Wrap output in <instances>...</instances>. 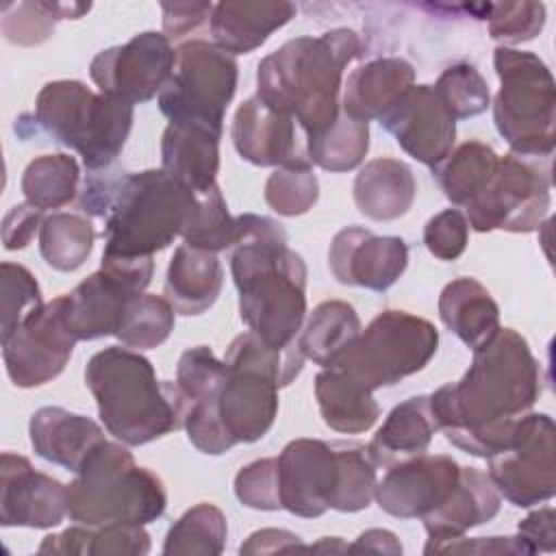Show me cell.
Returning a JSON list of instances; mask_svg holds the SVG:
<instances>
[{"instance_id": "obj_1", "label": "cell", "mask_w": 556, "mask_h": 556, "mask_svg": "<svg viewBox=\"0 0 556 556\" xmlns=\"http://www.w3.org/2000/svg\"><path fill=\"white\" fill-rule=\"evenodd\" d=\"M541 395V365L513 328L473 352L458 382L439 387L430 408L445 439L463 452L489 458L508 445L519 415Z\"/></svg>"}, {"instance_id": "obj_2", "label": "cell", "mask_w": 556, "mask_h": 556, "mask_svg": "<svg viewBox=\"0 0 556 556\" xmlns=\"http://www.w3.org/2000/svg\"><path fill=\"white\" fill-rule=\"evenodd\" d=\"M237 217L230 271L241 319L267 345L282 350L298 341L306 315V265L287 245V232L276 219L254 213Z\"/></svg>"}, {"instance_id": "obj_3", "label": "cell", "mask_w": 556, "mask_h": 556, "mask_svg": "<svg viewBox=\"0 0 556 556\" xmlns=\"http://www.w3.org/2000/svg\"><path fill=\"white\" fill-rule=\"evenodd\" d=\"M80 208L104 217L102 254L141 258L185 235L198 193L163 167L135 174L100 169L85 180Z\"/></svg>"}, {"instance_id": "obj_4", "label": "cell", "mask_w": 556, "mask_h": 556, "mask_svg": "<svg viewBox=\"0 0 556 556\" xmlns=\"http://www.w3.org/2000/svg\"><path fill=\"white\" fill-rule=\"evenodd\" d=\"M358 54L361 39L350 28L291 39L258 63L256 96L315 137L337 122L341 76Z\"/></svg>"}, {"instance_id": "obj_5", "label": "cell", "mask_w": 556, "mask_h": 556, "mask_svg": "<svg viewBox=\"0 0 556 556\" xmlns=\"http://www.w3.org/2000/svg\"><path fill=\"white\" fill-rule=\"evenodd\" d=\"M85 382L104 428L124 445H143L185 428L191 402L176 382L159 380L137 350L111 345L96 352L85 367Z\"/></svg>"}, {"instance_id": "obj_6", "label": "cell", "mask_w": 556, "mask_h": 556, "mask_svg": "<svg viewBox=\"0 0 556 556\" xmlns=\"http://www.w3.org/2000/svg\"><path fill=\"white\" fill-rule=\"evenodd\" d=\"M167 506L163 482L139 467L124 443H98L67 484V515L83 526L156 521Z\"/></svg>"}, {"instance_id": "obj_7", "label": "cell", "mask_w": 556, "mask_h": 556, "mask_svg": "<svg viewBox=\"0 0 556 556\" xmlns=\"http://www.w3.org/2000/svg\"><path fill=\"white\" fill-rule=\"evenodd\" d=\"M33 117L56 143L78 152L89 172H100L124 150L135 111L80 80H52L37 93Z\"/></svg>"}, {"instance_id": "obj_8", "label": "cell", "mask_w": 556, "mask_h": 556, "mask_svg": "<svg viewBox=\"0 0 556 556\" xmlns=\"http://www.w3.org/2000/svg\"><path fill=\"white\" fill-rule=\"evenodd\" d=\"M500 91L493 102L497 132L510 152L528 156L554 154L556 85L549 67L532 52L500 46L493 54Z\"/></svg>"}, {"instance_id": "obj_9", "label": "cell", "mask_w": 556, "mask_h": 556, "mask_svg": "<svg viewBox=\"0 0 556 556\" xmlns=\"http://www.w3.org/2000/svg\"><path fill=\"white\" fill-rule=\"evenodd\" d=\"M437 328L406 311H382L326 367H334L369 389L391 387L421 371L437 354Z\"/></svg>"}, {"instance_id": "obj_10", "label": "cell", "mask_w": 556, "mask_h": 556, "mask_svg": "<svg viewBox=\"0 0 556 556\" xmlns=\"http://www.w3.org/2000/svg\"><path fill=\"white\" fill-rule=\"evenodd\" d=\"M237 78L239 67L232 54L213 41H185L176 48L174 70L159 93V109L169 124L195 126L222 137Z\"/></svg>"}, {"instance_id": "obj_11", "label": "cell", "mask_w": 556, "mask_h": 556, "mask_svg": "<svg viewBox=\"0 0 556 556\" xmlns=\"http://www.w3.org/2000/svg\"><path fill=\"white\" fill-rule=\"evenodd\" d=\"M549 189L552 156L508 152L489 187L465 206L467 224L478 232H532L549 211Z\"/></svg>"}, {"instance_id": "obj_12", "label": "cell", "mask_w": 556, "mask_h": 556, "mask_svg": "<svg viewBox=\"0 0 556 556\" xmlns=\"http://www.w3.org/2000/svg\"><path fill=\"white\" fill-rule=\"evenodd\" d=\"M554 421L545 413L519 415L506 447L489 456V478L513 506L530 508L556 493Z\"/></svg>"}, {"instance_id": "obj_13", "label": "cell", "mask_w": 556, "mask_h": 556, "mask_svg": "<svg viewBox=\"0 0 556 556\" xmlns=\"http://www.w3.org/2000/svg\"><path fill=\"white\" fill-rule=\"evenodd\" d=\"M176 61V50L163 33L146 30L124 46L98 52L89 63V76L100 93L126 104L152 100L165 87Z\"/></svg>"}, {"instance_id": "obj_14", "label": "cell", "mask_w": 556, "mask_h": 556, "mask_svg": "<svg viewBox=\"0 0 556 556\" xmlns=\"http://www.w3.org/2000/svg\"><path fill=\"white\" fill-rule=\"evenodd\" d=\"M76 337L72 334L61 295L35 311L7 341L2 358L15 387L33 389L54 380L72 358Z\"/></svg>"}, {"instance_id": "obj_15", "label": "cell", "mask_w": 556, "mask_h": 556, "mask_svg": "<svg viewBox=\"0 0 556 556\" xmlns=\"http://www.w3.org/2000/svg\"><path fill=\"white\" fill-rule=\"evenodd\" d=\"M280 502L282 508L298 517H319L332 508L341 460L337 443L319 439H295L278 456Z\"/></svg>"}, {"instance_id": "obj_16", "label": "cell", "mask_w": 556, "mask_h": 556, "mask_svg": "<svg viewBox=\"0 0 556 556\" xmlns=\"http://www.w3.org/2000/svg\"><path fill=\"white\" fill-rule=\"evenodd\" d=\"M378 122L408 156L432 169L450 156L456 141V119L432 85H413Z\"/></svg>"}, {"instance_id": "obj_17", "label": "cell", "mask_w": 556, "mask_h": 556, "mask_svg": "<svg viewBox=\"0 0 556 556\" xmlns=\"http://www.w3.org/2000/svg\"><path fill=\"white\" fill-rule=\"evenodd\" d=\"M460 467L445 454H419L395 463L376 482L378 506L400 519L424 517L441 506L454 491Z\"/></svg>"}, {"instance_id": "obj_18", "label": "cell", "mask_w": 556, "mask_h": 556, "mask_svg": "<svg viewBox=\"0 0 556 556\" xmlns=\"http://www.w3.org/2000/svg\"><path fill=\"white\" fill-rule=\"evenodd\" d=\"M232 143L239 156L261 167L311 165L306 137L298 122L267 106L258 96L241 102L232 117Z\"/></svg>"}, {"instance_id": "obj_19", "label": "cell", "mask_w": 556, "mask_h": 556, "mask_svg": "<svg viewBox=\"0 0 556 556\" xmlns=\"http://www.w3.org/2000/svg\"><path fill=\"white\" fill-rule=\"evenodd\" d=\"M328 265L341 285L387 291L408 265V245L400 237H380L367 228L348 226L334 235Z\"/></svg>"}, {"instance_id": "obj_20", "label": "cell", "mask_w": 556, "mask_h": 556, "mask_svg": "<svg viewBox=\"0 0 556 556\" xmlns=\"http://www.w3.org/2000/svg\"><path fill=\"white\" fill-rule=\"evenodd\" d=\"M67 515V486L35 471L30 460L2 452L0 458V523L4 528H54Z\"/></svg>"}, {"instance_id": "obj_21", "label": "cell", "mask_w": 556, "mask_h": 556, "mask_svg": "<svg viewBox=\"0 0 556 556\" xmlns=\"http://www.w3.org/2000/svg\"><path fill=\"white\" fill-rule=\"evenodd\" d=\"M278 389L267 374L228 367L217 395V415L235 443H254L269 432L278 415Z\"/></svg>"}, {"instance_id": "obj_22", "label": "cell", "mask_w": 556, "mask_h": 556, "mask_svg": "<svg viewBox=\"0 0 556 556\" xmlns=\"http://www.w3.org/2000/svg\"><path fill=\"white\" fill-rule=\"evenodd\" d=\"M502 506V495L489 473L476 467H460L458 482L447 500L421 517L428 532V543L463 536L467 530L491 521Z\"/></svg>"}, {"instance_id": "obj_23", "label": "cell", "mask_w": 556, "mask_h": 556, "mask_svg": "<svg viewBox=\"0 0 556 556\" xmlns=\"http://www.w3.org/2000/svg\"><path fill=\"white\" fill-rule=\"evenodd\" d=\"M30 445L48 463L78 471L89 452L104 441V430L89 417L59 406H43L28 424Z\"/></svg>"}, {"instance_id": "obj_24", "label": "cell", "mask_w": 556, "mask_h": 556, "mask_svg": "<svg viewBox=\"0 0 556 556\" xmlns=\"http://www.w3.org/2000/svg\"><path fill=\"white\" fill-rule=\"evenodd\" d=\"M295 15L291 2L235 0L213 4L211 35L213 43L228 54H248L261 48L269 35L282 28Z\"/></svg>"}, {"instance_id": "obj_25", "label": "cell", "mask_w": 556, "mask_h": 556, "mask_svg": "<svg viewBox=\"0 0 556 556\" xmlns=\"http://www.w3.org/2000/svg\"><path fill=\"white\" fill-rule=\"evenodd\" d=\"M415 85V70L406 59L382 56L356 67L345 83L341 111L352 119H380Z\"/></svg>"}, {"instance_id": "obj_26", "label": "cell", "mask_w": 556, "mask_h": 556, "mask_svg": "<svg viewBox=\"0 0 556 556\" xmlns=\"http://www.w3.org/2000/svg\"><path fill=\"white\" fill-rule=\"evenodd\" d=\"M132 295L135 293H130L115 276L102 267L76 285L70 293L61 295L63 315L76 341H91L115 334L122 306Z\"/></svg>"}, {"instance_id": "obj_27", "label": "cell", "mask_w": 556, "mask_h": 556, "mask_svg": "<svg viewBox=\"0 0 556 556\" xmlns=\"http://www.w3.org/2000/svg\"><path fill=\"white\" fill-rule=\"evenodd\" d=\"M222 285L224 271L217 252L182 243L169 261L163 298L178 315H200L215 304Z\"/></svg>"}, {"instance_id": "obj_28", "label": "cell", "mask_w": 556, "mask_h": 556, "mask_svg": "<svg viewBox=\"0 0 556 556\" xmlns=\"http://www.w3.org/2000/svg\"><path fill=\"white\" fill-rule=\"evenodd\" d=\"M219 139L204 128L167 124L161 139V165L169 176L200 195L217 185Z\"/></svg>"}, {"instance_id": "obj_29", "label": "cell", "mask_w": 556, "mask_h": 556, "mask_svg": "<svg viewBox=\"0 0 556 556\" xmlns=\"http://www.w3.org/2000/svg\"><path fill=\"white\" fill-rule=\"evenodd\" d=\"M417 193L413 169L397 159L367 161L354 178V202L365 217L391 222L408 213Z\"/></svg>"}, {"instance_id": "obj_30", "label": "cell", "mask_w": 556, "mask_h": 556, "mask_svg": "<svg viewBox=\"0 0 556 556\" xmlns=\"http://www.w3.org/2000/svg\"><path fill=\"white\" fill-rule=\"evenodd\" d=\"M441 321L471 350L486 345L500 332V306L476 278H456L439 295Z\"/></svg>"}, {"instance_id": "obj_31", "label": "cell", "mask_w": 556, "mask_h": 556, "mask_svg": "<svg viewBox=\"0 0 556 556\" xmlns=\"http://www.w3.org/2000/svg\"><path fill=\"white\" fill-rule=\"evenodd\" d=\"M439 430L428 395H415L400 402L384 419L367 445L376 465L391 467L428 450Z\"/></svg>"}, {"instance_id": "obj_32", "label": "cell", "mask_w": 556, "mask_h": 556, "mask_svg": "<svg viewBox=\"0 0 556 556\" xmlns=\"http://www.w3.org/2000/svg\"><path fill=\"white\" fill-rule=\"evenodd\" d=\"M315 397L324 424L343 434L365 432L380 417L374 393L334 367L315 376Z\"/></svg>"}, {"instance_id": "obj_33", "label": "cell", "mask_w": 556, "mask_h": 556, "mask_svg": "<svg viewBox=\"0 0 556 556\" xmlns=\"http://www.w3.org/2000/svg\"><path fill=\"white\" fill-rule=\"evenodd\" d=\"M39 554H89V556H143L150 552V534L139 523L72 526L59 534H48Z\"/></svg>"}, {"instance_id": "obj_34", "label": "cell", "mask_w": 556, "mask_h": 556, "mask_svg": "<svg viewBox=\"0 0 556 556\" xmlns=\"http://www.w3.org/2000/svg\"><path fill=\"white\" fill-rule=\"evenodd\" d=\"M500 156L495 150L478 139L460 143L441 161L432 172L445 193V198L456 206H467L476 200L493 180L497 172Z\"/></svg>"}, {"instance_id": "obj_35", "label": "cell", "mask_w": 556, "mask_h": 556, "mask_svg": "<svg viewBox=\"0 0 556 556\" xmlns=\"http://www.w3.org/2000/svg\"><path fill=\"white\" fill-rule=\"evenodd\" d=\"M361 319L352 304L343 300H326L313 308L298 337L304 358L315 365H330L361 332Z\"/></svg>"}, {"instance_id": "obj_36", "label": "cell", "mask_w": 556, "mask_h": 556, "mask_svg": "<svg viewBox=\"0 0 556 556\" xmlns=\"http://www.w3.org/2000/svg\"><path fill=\"white\" fill-rule=\"evenodd\" d=\"M96 230L78 213H52L39 228V252L56 271L78 269L93 250Z\"/></svg>"}, {"instance_id": "obj_37", "label": "cell", "mask_w": 556, "mask_h": 556, "mask_svg": "<svg viewBox=\"0 0 556 556\" xmlns=\"http://www.w3.org/2000/svg\"><path fill=\"white\" fill-rule=\"evenodd\" d=\"M80 169L70 154H41L22 174V193L33 206L61 208L76 198Z\"/></svg>"}, {"instance_id": "obj_38", "label": "cell", "mask_w": 556, "mask_h": 556, "mask_svg": "<svg viewBox=\"0 0 556 556\" xmlns=\"http://www.w3.org/2000/svg\"><path fill=\"white\" fill-rule=\"evenodd\" d=\"M369 150V124L352 119L343 111L324 132L306 139L308 161L326 172H350L365 161Z\"/></svg>"}, {"instance_id": "obj_39", "label": "cell", "mask_w": 556, "mask_h": 556, "mask_svg": "<svg viewBox=\"0 0 556 556\" xmlns=\"http://www.w3.org/2000/svg\"><path fill=\"white\" fill-rule=\"evenodd\" d=\"M174 317L176 311L165 298L139 293L124 302L113 337L130 350H152L172 334Z\"/></svg>"}, {"instance_id": "obj_40", "label": "cell", "mask_w": 556, "mask_h": 556, "mask_svg": "<svg viewBox=\"0 0 556 556\" xmlns=\"http://www.w3.org/2000/svg\"><path fill=\"white\" fill-rule=\"evenodd\" d=\"M228 536L226 515L208 502L189 508L169 530L163 554H202L217 556L224 552Z\"/></svg>"}, {"instance_id": "obj_41", "label": "cell", "mask_w": 556, "mask_h": 556, "mask_svg": "<svg viewBox=\"0 0 556 556\" xmlns=\"http://www.w3.org/2000/svg\"><path fill=\"white\" fill-rule=\"evenodd\" d=\"M224 361L228 367L254 369V371L267 374L278 382V387H287L302 371L304 354H302L298 341L278 350V348L267 345L252 330H248L232 339Z\"/></svg>"}, {"instance_id": "obj_42", "label": "cell", "mask_w": 556, "mask_h": 556, "mask_svg": "<svg viewBox=\"0 0 556 556\" xmlns=\"http://www.w3.org/2000/svg\"><path fill=\"white\" fill-rule=\"evenodd\" d=\"M89 4H59V2H11L2 7V33L11 43L39 46L43 43L59 20L80 17Z\"/></svg>"}, {"instance_id": "obj_43", "label": "cell", "mask_w": 556, "mask_h": 556, "mask_svg": "<svg viewBox=\"0 0 556 556\" xmlns=\"http://www.w3.org/2000/svg\"><path fill=\"white\" fill-rule=\"evenodd\" d=\"M239 237V217L228 213L226 200L219 187H211L208 191L198 195V208L182 235L187 245L219 252L230 250Z\"/></svg>"}, {"instance_id": "obj_44", "label": "cell", "mask_w": 556, "mask_h": 556, "mask_svg": "<svg viewBox=\"0 0 556 556\" xmlns=\"http://www.w3.org/2000/svg\"><path fill=\"white\" fill-rule=\"evenodd\" d=\"M341 460V480L332 502V510L358 513L367 508L376 491V460L363 443H337Z\"/></svg>"}, {"instance_id": "obj_45", "label": "cell", "mask_w": 556, "mask_h": 556, "mask_svg": "<svg viewBox=\"0 0 556 556\" xmlns=\"http://www.w3.org/2000/svg\"><path fill=\"white\" fill-rule=\"evenodd\" d=\"M432 89L454 119H469L480 115L486 111L491 100L486 80L469 63L445 67Z\"/></svg>"}, {"instance_id": "obj_46", "label": "cell", "mask_w": 556, "mask_h": 556, "mask_svg": "<svg viewBox=\"0 0 556 556\" xmlns=\"http://www.w3.org/2000/svg\"><path fill=\"white\" fill-rule=\"evenodd\" d=\"M319 198V182L311 165L276 167L265 182V202L285 217L304 215Z\"/></svg>"}, {"instance_id": "obj_47", "label": "cell", "mask_w": 556, "mask_h": 556, "mask_svg": "<svg viewBox=\"0 0 556 556\" xmlns=\"http://www.w3.org/2000/svg\"><path fill=\"white\" fill-rule=\"evenodd\" d=\"M228 378V365L211 348L198 345L182 352L176 367V384L191 404L217 400Z\"/></svg>"}, {"instance_id": "obj_48", "label": "cell", "mask_w": 556, "mask_h": 556, "mask_svg": "<svg viewBox=\"0 0 556 556\" xmlns=\"http://www.w3.org/2000/svg\"><path fill=\"white\" fill-rule=\"evenodd\" d=\"M2 332L0 341H7L35 311L43 306L41 289L35 276L17 265V263H2Z\"/></svg>"}, {"instance_id": "obj_49", "label": "cell", "mask_w": 556, "mask_h": 556, "mask_svg": "<svg viewBox=\"0 0 556 556\" xmlns=\"http://www.w3.org/2000/svg\"><path fill=\"white\" fill-rule=\"evenodd\" d=\"M545 24L541 2H500L489 7V33L506 48L534 39Z\"/></svg>"}, {"instance_id": "obj_50", "label": "cell", "mask_w": 556, "mask_h": 556, "mask_svg": "<svg viewBox=\"0 0 556 556\" xmlns=\"http://www.w3.org/2000/svg\"><path fill=\"white\" fill-rule=\"evenodd\" d=\"M237 500L254 510H280L278 458H261L239 469L235 476Z\"/></svg>"}, {"instance_id": "obj_51", "label": "cell", "mask_w": 556, "mask_h": 556, "mask_svg": "<svg viewBox=\"0 0 556 556\" xmlns=\"http://www.w3.org/2000/svg\"><path fill=\"white\" fill-rule=\"evenodd\" d=\"M469 241L467 217L458 208H445L428 219L424 243L428 252L441 261H456Z\"/></svg>"}, {"instance_id": "obj_52", "label": "cell", "mask_w": 556, "mask_h": 556, "mask_svg": "<svg viewBox=\"0 0 556 556\" xmlns=\"http://www.w3.org/2000/svg\"><path fill=\"white\" fill-rule=\"evenodd\" d=\"M185 430L189 441L204 454L217 456L237 445L217 415V400L191 404L185 417Z\"/></svg>"}, {"instance_id": "obj_53", "label": "cell", "mask_w": 556, "mask_h": 556, "mask_svg": "<svg viewBox=\"0 0 556 556\" xmlns=\"http://www.w3.org/2000/svg\"><path fill=\"white\" fill-rule=\"evenodd\" d=\"M424 554H517V556H530V547L526 541L517 536H480V539H465L456 536L450 541L428 543L424 547Z\"/></svg>"}, {"instance_id": "obj_54", "label": "cell", "mask_w": 556, "mask_h": 556, "mask_svg": "<svg viewBox=\"0 0 556 556\" xmlns=\"http://www.w3.org/2000/svg\"><path fill=\"white\" fill-rule=\"evenodd\" d=\"M43 211L30 202L15 204L2 219V243L7 250L26 248L43 224Z\"/></svg>"}, {"instance_id": "obj_55", "label": "cell", "mask_w": 556, "mask_h": 556, "mask_svg": "<svg viewBox=\"0 0 556 556\" xmlns=\"http://www.w3.org/2000/svg\"><path fill=\"white\" fill-rule=\"evenodd\" d=\"M163 9V33L165 37L180 39L189 30H195L200 24L211 20L213 4L211 2H165L161 4Z\"/></svg>"}, {"instance_id": "obj_56", "label": "cell", "mask_w": 556, "mask_h": 556, "mask_svg": "<svg viewBox=\"0 0 556 556\" xmlns=\"http://www.w3.org/2000/svg\"><path fill=\"white\" fill-rule=\"evenodd\" d=\"M517 530L532 554L556 549V513L552 506L530 513L523 521H519Z\"/></svg>"}, {"instance_id": "obj_57", "label": "cell", "mask_w": 556, "mask_h": 556, "mask_svg": "<svg viewBox=\"0 0 556 556\" xmlns=\"http://www.w3.org/2000/svg\"><path fill=\"white\" fill-rule=\"evenodd\" d=\"M295 549H306V545H302L298 534L289 530H278V528L256 530L239 547L241 554H276V552H295Z\"/></svg>"}, {"instance_id": "obj_58", "label": "cell", "mask_w": 556, "mask_h": 556, "mask_svg": "<svg viewBox=\"0 0 556 556\" xmlns=\"http://www.w3.org/2000/svg\"><path fill=\"white\" fill-rule=\"evenodd\" d=\"M348 552H382V554H402L400 539L382 528L365 530L352 545H348Z\"/></svg>"}, {"instance_id": "obj_59", "label": "cell", "mask_w": 556, "mask_h": 556, "mask_svg": "<svg viewBox=\"0 0 556 556\" xmlns=\"http://www.w3.org/2000/svg\"><path fill=\"white\" fill-rule=\"evenodd\" d=\"M306 549H313V552H348V545L341 543L339 539H324L321 543L311 545Z\"/></svg>"}]
</instances>
